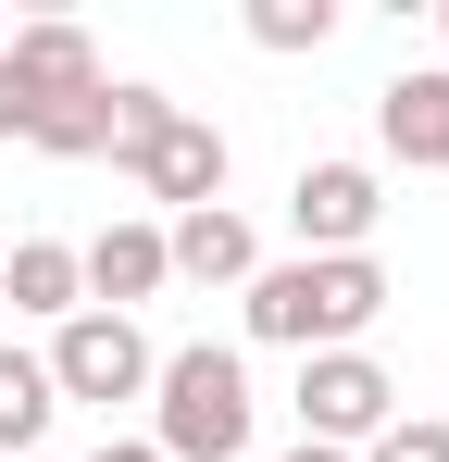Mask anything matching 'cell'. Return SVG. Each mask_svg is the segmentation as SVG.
<instances>
[{"mask_svg": "<svg viewBox=\"0 0 449 462\" xmlns=\"http://www.w3.org/2000/svg\"><path fill=\"white\" fill-rule=\"evenodd\" d=\"M0 138H25V151H113V76H100V51H87V25H13L0 38Z\"/></svg>", "mask_w": 449, "mask_h": 462, "instance_id": "6da1fadb", "label": "cell"}, {"mask_svg": "<svg viewBox=\"0 0 449 462\" xmlns=\"http://www.w3.org/2000/svg\"><path fill=\"white\" fill-rule=\"evenodd\" d=\"M374 312H387V263L374 250H337V263H262L250 275V337L262 350H350Z\"/></svg>", "mask_w": 449, "mask_h": 462, "instance_id": "7a4b0ae2", "label": "cell"}, {"mask_svg": "<svg viewBox=\"0 0 449 462\" xmlns=\"http://www.w3.org/2000/svg\"><path fill=\"white\" fill-rule=\"evenodd\" d=\"M113 162L138 175L150 200H175V213H213L224 200V125L188 113V100H162V88H113Z\"/></svg>", "mask_w": 449, "mask_h": 462, "instance_id": "3957f363", "label": "cell"}, {"mask_svg": "<svg viewBox=\"0 0 449 462\" xmlns=\"http://www.w3.org/2000/svg\"><path fill=\"white\" fill-rule=\"evenodd\" d=\"M150 450L162 462H237L250 450V375H237V350H175V363H150Z\"/></svg>", "mask_w": 449, "mask_h": 462, "instance_id": "277c9868", "label": "cell"}, {"mask_svg": "<svg viewBox=\"0 0 449 462\" xmlns=\"http://www.w3.org/2000/svg\"><path fill=\"white\" fill-rule=\"evenodd\" d=\"M387 425H399V387H387L374 350H312L299 363V438L312 450H374Z\"/></svg>", "mask_w": 449, "mask_h": 462, "instance_id": "5b68a950", "label": "cell"}, {"mask_svg": "<svg viewBox=\"0 0 449 462\" xmlns=\"http://www.w3.org/2000/svg\"><path fill=\"white\" fill-rule=\"evenodd\" d=\"M38 363H50V400H100V412H113V400L150 387V337L125 312H63V337H50Z\"/></svg>", "mask_w": 449, "mask_h": 462, "instance_id": "8992f818", "label": "cell"}, {"mask_svg": "<svg viewBox=\"0 0 449 462\" xmlns=\"http://www.w3.org/2000/svg\"><path fill=\"white\" fill-rule=\"evenodd\" d=\"M374 213H387L374 162H299V188H288L299 263H337V250H362V237H374Z\"/></svg>", "mask_w": 449, "mask_h": 462, "instance_id": "52a82bcc", "label": "cell"}, {"mask_svg": "<svg viewBox=\"0 0 449 462\" xmlns=\"http://www.w3.org/2000/svg\"><path fill=\"white\" fill-rule=\"evenodd\" d=\"M374 138H387V162H412V175H449V63L374 88Z\"/></svg>", "mask_w": 449, "mask_h": 462, "instance_id": "ba28073f", "label": "cell"}, {"mask_svg": "<svg viewBox=\"0 0 449 462\" xmlns=\"http://www.w3.org/2000/svg\"><path fill=\"white\" fill-rule=\"evenodd\" d=\"M75 275H87V312H138L175 263H162V226H100L75 250Z\"/></svg>", "mask_w": 449, "mask_h": 462, "instance_id": "9c48e42d", "label": "cell"}, {"mask_svg": "<svg viewBox=\"0 0 449 462\" xmlns=\"http://www.w3.org/2000/svg\"><path fill=\"white\" fill-rule=\"evenodd\" d=\"M162 263L200 275V288H250V275H262V237L213 200V213H175V226H162Z\"/></svg>", "mask_w": 449, "mask_h": 462, "instance_id": "30bf717a", "label": "cell"}, {"mask_svg": "<svg viewBox=\"0 0 449 462\" xmlns=\"http://www.w3.org/2000/svg\"><path fill=\"white\" fill-rule=\"evenodd\" d=\"M0 288H13V312H50V325H63V312H87V275H75L63 237H25V250L0 263Z\"/></svg>", "mask_w": 449, "mask_h": 462, "instance_id": "8fae6325", "label": "cell"}, {"mask_svg": "<svg viewBox=\"0 0 449 462\" xmlns=\"http://www.w3.org/2000/svg\"><path fill=\"white\" fill-rule=\"evenodd\" d=\"M50 412H63V400H50V363H38V350H0V450H38Z\"/></svg>", "mask_w": 449, "mask_h": 462, "instance_id": "7c38bea8", "label": "cell"}, {"mask_svg": "<svg viewBox=\"0 0 449 462\" xmlns=\"http://www.w3.org/2000/svg\"><path fill=\"white\" fill-rule=\"evenodd\" d=\"M250 38L262 51H325L337 38V0H250Z\"/></svg>", "mask_w": 449, "mask_h": 462, "instance_id": "4fadbf2b", "label": "cell"}, {"mask_svg": "<svg viewBox=\"0 0 449 462\" xmlns=\"http://www.w3.org/2000/svg\"><path fill=\"white\" fill-rule=\"evenodd\" d=\"M362 462H449V425H425V412H399L387 438H374Z\"/></svg>", "mask_w": 449, "mask_h": 462, "instance_id": "5bb4252c", "label": "cell"}, {"mask_svg": "<svg viewBox=\"0 0 449 462\" xmlns=\"http://www.w3.org/2000/svg\"><path fill=\"white\" fill-rule=\"evenodd\" d=\"M87 462H162V450H150V438H100Z\"/></svg>", "mask_w": 449, "mask_h": 462, "instance_id": "9a60e30c", "label": "cell"}, {"mask_svg": "<svg viewBox=\"0 0 449 462\" xmlns=\"http://www.w3.org/2000/svg\"><path fill=\"white\" fill-rule=\"evenodd\" d=\"M288 462H350V450H312V438H299V450H288Z\"/></svg>", "mask_w": 449, "mask_h": 462, "instance_id": "2e32d148", "label": "cell"}]
</instances>
